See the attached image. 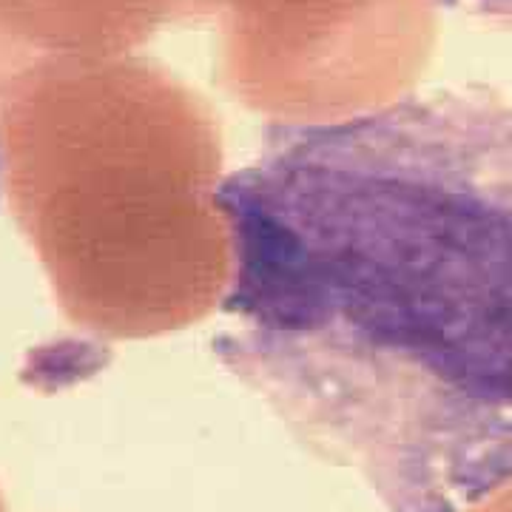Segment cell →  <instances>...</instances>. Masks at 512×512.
<instances>
[{"instance_id": "cell-1", "label": "cell", "mask_w": 512, "mask_h": 512, "mask_svg": "<svg viewBox=\"0 0 512 512\" xmlns=\"http://www.w3.org/2000/svg\"><path fill=\"white\" fill-rule=\"evenodd\" d=\"M222 367L390 512L512 490V100L271 126L214 188Z\"/></svg>"}, {"instance_id": "cell-2", "label": "cell", "mask_w": 512, "mask_h": 512, "mask_svg": "<svg viewBox=\"0 0 512 512\" xmlns=\"http://www.w3.org/2000/svg\"><path fill=\"white\" fill-rule=\"evenodd\" d=\"M439 3L484 23L512 29V0H439Z\"/></svg>"}]
</instances>
